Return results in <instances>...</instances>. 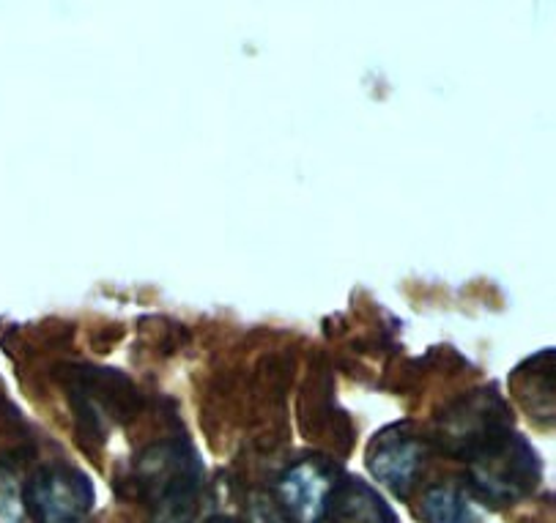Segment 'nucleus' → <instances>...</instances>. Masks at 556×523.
<instances>
[{
  "label": "nucleus",
  "instance_id": "1",
  "mask_svg": "<svg viewBox=\"0 0 556 523\" xmlns=\"http://www.w3.org/2000/svg\"><path fill=\"white\" fill-rule=\"evenodd\" d=\"M135 477L151 501L149 523H195L203 467L187 438L151 444L138 458Z\"/></svg>",
  "mask_w": 556,
  "mask_h": 523
},
{
  "label": "nucleus",
  "instance_id": "2",
  "mask_svg": "<svg viewBox=\"0 0 556 523\" xmlns=\"http://www.w3.org/2000/svg\"><path fill=\"white\" fill-rule=\"evenodd\" d=\"M469 477L488 505L507 507L538 488L543 477V460L521 433L510 431L469 458Z\"/></svg>",
  "mask_w": 556,
  "mask_h": 523
},
{
  "label": "nucleus",
  "instance_id": "3",
  "mask_svg": "<svg viewBox=\"0 0 556 523\" xmlns=\"http://www.w3.org/2000/svg\"><path fill=\"white\" fill-rule=\"evenodd\" d=\"M510 431L516 428H513L507 403L493 386H482V390H471L453 409L444 411L437 433L444 452L469 460Z\"/></svg>",
  "mask_w": 556,
  "mask_h": 523
},
{
  "label": "nucleus",
  "instance_id": "4",
  "mask_svg": "<svg viewBox=\"0 0 556 523\" xmlns=\"http://www.w3.org/2000/svg\"><path fill=\"white\" fill-rule=\"evenodd\" d=\"M23 501L36 523H86L93 510V485L77 467L52 463L25 483Z\"/></svg>",
  "mask_w": 556,
  "mask_h": 523
},
{
  "label": "nucleus",
  "instance_id": "5",
  "mask_svg": "<svg viewBox=\"0 0 556 523\" xmlns=\"http://www.w3.org/2000/svg\"><path fill=\"white\" fill-rule=\"evenodd\" d=\"M340 472L332 460L302 458L286 469L277 483V505L288 523H324Z\"/></svg>",
  "mask_w": 556,
  "mask_h": 523
},
{
  "label": "nucleus",
  "instance_id": "6",
  "mask_svg": "<svg viewBox=\"0 0 556 523\" xmlns=\"http://www.w3.org/2000/svg\"><path fill=\"white\" fill-rule=\"evenodd\" d=\"M428 458V447L408 422H395L367 444V469L397 499H408Z\"/></svg>",
  "mask_w": 556,
  "mask_h": 523
},
{
  "label": "nucleus",
  "instance_id": "7",
  "mask_svg": "<svg viewBox=\"0 0 556 523\" xmlns=\"http://www.w3.org/2000/svg\"><path fill=\"white\" fill-rule=\"evenodd\" d=\"M329 518L334 523H401L395 510L356 474H343L329 501Z\"/></svg>",
  "mask_w": 556,
  "mask_h": 523
},
{
  "label": "nucleus",
  "instance_id": "8",
  "mask_svg": "<svg viewBox=\"0 0 556 523\" xmlns=\"http://www.w3.org/2000/svg\"><path fill=\"white\" fill-rule=\"evenodd\" d=\"M554 352L534 354L532 359H527L523 365H518L516 373L510 375L513 395L521 400V406L527 409V414L538 422L554 420Z\"/></svg>",
  "mask_w": 556,
  "mask_h": 523
},
{
  "label": "nucleus",
  "instance_id": "9",
  "mask_svg": "<svg viewBox=\"0 0 556 523\" xmlns=\"http://www.w3.org/2000/svg\"><path fill=\"white\" fill-rule=\"evenodd\" d=\"M417 515L422 523H469L471 507L455 485H433L419 499Z\"/></svg>",
  "mask_w": 556,
  "mask_h": 523
},
{
  "label": "nucleus",
  "instance_id": "10",
  "mask_svg": "<svg viewBox=\"0 0 556 523\" xmlns=\"http://www.w3.org/2000/svg\"><path fill=\"white\" fill-rule=\"evenodd\" d=\"M206 523H241V521H236V518H228V515H217V518H208Z\"/></svg>",
  "mask_w": 556,
  "mask_h": 523
}]
</instances>
